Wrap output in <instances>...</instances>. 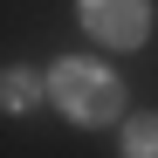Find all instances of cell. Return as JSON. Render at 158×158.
Listing matches in <instances>:
<instances>
[{
  "instance_id": "3957f363",
  "label": "cell",
  "mask_w": 158,
  "mask_h": 158,
  "mask_svg": "<svg viewBox=\"0 0 158 158\" xmlns=\"http://www.w3.org/2000/svg\"><path fill=\"white\" fill-rule=\"evenodd\" d=\"M35 96H41V83L28 69H7V76H0V110H28Z\"/></svg>"
},
{
  "instance_id": "6da1fadb",
  "label": "cell",
  "mask_w": 158,
  "mask_h": 158,
  "mask_svg": "<svg viewBox=\"0 0 158 158\" xmlns=\"http://www.w3.org/2000/svg\"><path fill=\"white\" fill-rule=\"evenodd\" d=\"M48 96H55V110L76 117V124H110L124 110V76L89 62V55H62L48 69Z\"/></svg>"
},
{
  "instance_id": "277c9868",
  "label": "cell",
  "mask_w": 158,
  "mask_h": 158,
  "mask_svg": "<svg viewBox=\"0 0 158 158\" xmlns=\"http://www.w3.org/2000/svg\"><path fill=\"white\" fill-rule=\"evenodd\" d=\"M124 158H158V117H131V131H124Z\"/></svg>"
},
{
  "instance_id": "7a4b0ae2",
  "label": "cell",
  "mask_w": 158,
  "mask_h": 158,
  "mask_svg": "<svg viewBox=\"0 0 158 158\" xmlns=\"http://www.w3.org/2000/svg\"><path fill=\"white\" fill-rule=\"evenodd\" d=\"M83 28L110 48H144L151 35V0H83Z\"/></svg>"
}]
</instances>
